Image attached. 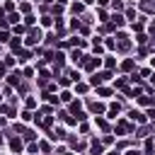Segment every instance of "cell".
Here are the masks:
<instances>
[{"mask_svg": "<svg viewBox=\"0 0 155 155\" xmlns=\"http://www.w3.org/2000/svg\"><path fill=\"white\" fill-rule=\"evenodd\" d=\"M97 126H99L102 131H109V124H107V121H104L102 116H97Z\"/></svg>", "mask_w": 155, "mask_h": 155, "instance_id": "obj_23", "label": "cell"}, {"mask_svg": "<svg viewBox=\"0 0 155 155\" xmlns=\"http://www.w3.org/2000/svg\"><path fill=\"white\" fill-rule=\"evenodd\" d=\"M133 29L140 34V31H143V22H133Z\"/></svg>", "mask_w": 155, "mask_h": 155, "instance_id": "obj_44", "label": "cell"}, {"mask_svg": "<svg viewBox=\"0 0 155 155\" xmlns=\"http://www.w3.org/2000/svg\"><path fill=\"white\" fill-rule=\"evenodd\" d=\"M61 102H73V94L70 92H61Z\"/></svg>", "mask_w": 155, "mask_h": 155, "instance_id": "obj_32", "label": "cell"}, {"mask_svg": "<svg viewBox=\"0 0 155 155\" xmlns=\"http://www.w3.org/2000/svg\"><path fill=\"white\" fill-rule=\"evenodd\" d=\"M107 48H116V41L114 39H107Z\"/></svg>", "mask_w": 155, "mask_h": 155, "instance_id": "obj_47", "label": "cell"}, {"mask_svg": "<svg viewBox=\"0 0 155 155\" xmlns=\"http://www.w3.org/2000/svg\"><path fill=\"white\" fill-rule=\"evenodd\" d=\"M24 31H27L24 24H17V27H15V34H24Z\"/></svg>", "mask_w": 155, "mask_h": 155, "instance_id": "obj_42", "label": "cell"}, {"mask_svg": "<svg viewBox=\"0 0 155 155\" xmlns=\"http://www.w3.org/2000/svg\"><path fill=\"white\" fill-rule=\"evenodd\" d=\"M116 48H119V51H128V48H131V41H128V36H126L124 31L116 34Z\"/></svg>", "mask_w": 155, "mask_h": 155, "instance_id": "obj_1", "label": "cell"}, {"mask_svg": "<svg viewBox=\"0 0 155 155\" xmlns=\"http://www.w3.org/2000/svg\"><path fill=\"white\" fill-rule=\"evenodd\" d=\"M5 41H10V34H7V29H2V31H0V44H5Z\"/></svg>", "mask_w": 155, "mask_h": 155, "instance_id": "obj_36", "label": "cell"}, {"mask_svg": "<svg viewBox=\"0 0 155 155\" xmlns=\"http://www.w3.org/2000/svg\"><path fill=\"white\" fill-rule=\"evenodd\" d=\"M121 70H126V73H128V70H133V61H131V58H126V61L121 63Z\"/></svg>", "mask_w": 155, "mask_h": 155, "instance_id": "obj_18", "label": "cell"}, {"mask_svg": "<svg viewBox=\"0 0 155 155\" xmlns=\"http://www.w3.org/2000/svg\"><path fill=\"white\" fill-rule=\"evenodd\" d=\"M145 116H150V119H155V109H150V111H148Z\"/></svg>", "mask_w": 155, "mask_h": 155, "instance_id": "obj_50", "label": "cell"}, {"mask_svg": "<svg viewBox=\"0 0 155 155\" xmlns=\"http://www.w3.org/2000/svg\"><path fill=\"white\" fill-rule=\"evenodd\" d=\"M2 63H5V68H12V65H15V56H5Z\"/></svg>", "mask_w": 155, "mask_h": 155, "instance_id": "obj_25", "label": "cell"}, {"mask_svg": "<svg viewBox=\"0 0 155 155\" xmlns=\"http://www.w3.org/2000/svg\"><path fill=\"white\" fill-rule=\"evenodd\" d=\"M7 75V68H5V63H0V78H5Z\"/></svg>", "mask_w": 155, "mask_h": 155, "instance_id": "obj_48", "label": "cell"}, {"mask_svg": "<svg viewBox=\"0 0 155 155\" xmlns=\"http://www.w3.org/2000/svg\"><path fill=\"white\" fill-rule=\"evenodd\" d=\"M70 10H73L75 15H80V12L85 10V5H82V2H73V5H70Z\"/></svg>", "mask_w": 155, "mask_h": 155, "instance_id": "obj_17", "label": "cell"}, {"mask_svg": "<svg viewBox=\"0 0 155 155\" xmlns=\"http://www.w3.org/2000/svg\"><path fill=\"white\" fill-rule=\"evenodd\" d=\"M85 2H94V0H85Z\"/></svg>", "mask_w": 155, "mask_h": 155, "instance_id": "obj_59", "label": "cell"}, {"mask_svg": "<svg viewBox=\"0 0 155 155\" xmlns=\"http://www.w3.org/2000/svg\"><path fill=\"white\" fill-rule=\"evenodd\" d=\"M153 29H155V22H153Z\"/></svg>", "mask_w": 155, "mask_h": 155, "instance_id": "obj_61", "label": "cell"}, {"mask_svg": "<svg viewBox=\"0 0 155 155\" xmlns=\"http://www.w3.org/2000/svg\"><path fill=\"white\" fill-rule=\"evenodd\" d=\"M90 153H92V155H102V143H99V140H92V143H90Z\"/></svg>", "mask_w": 155, "mask_h": 155, "instance_id": "obj_12", "label": "cell"}, {"mask_svg": "<svg viewBox=\"0 0 155 155\" xmlns=\"http://www.w3.org/2000/svg\"><path fill=\"white\" fill-rule=\"evenodd\" d=\"M0 126H5V119H2V116H0Z\"/></svg>", "mask_w": 155, "mask_h": 155, "instance_id": "obj_55", "label": "cell"}, {"mask_svg": "<svg viewBox=\"0 0 155 155\" xmlns=\"http://www.w3.org/2000/svg\"><path fill=\"white\" fill-rule=\"evenodd\" d=\"M10 148H12V153H22V150H24V143H22L19 138H12V140H10Z\"/></svg>", "mask_w": 155, "mask_h": 155, "instance_id": "obj_10", "label": "cell"}, {"mask_svg": "<svg viewBox=\"0 0 155 155\" xmlns=\"http://www.w3.org/2000/svg\"><path fill=\"white\" fill-rule=\"evenodd\" d=\"M133 17H136V10L128 7V10H126V19H133Z\"/></svg>", "mask_w": 155, "mask_h": 155, "instance_id": "obj_43", "label": "cell"}, {"mask_svg": "<svg viewBox=\"0 0 155 155\" xmlns=\"http://www.w3.org/2000/svg\"><path fill=\"white\" fill-rule=\"evenodd\" d=\"M104 65L111 70V68H116V58H104Z\"/></svg>", "mask_w": 155, "mask_h": 155, "instance_id": "obj_26", "label": "cell"}, {"mask_svg": "<svg viewBox=\"0 0 155 155\" xmlns=\"http://www.w3.org/2000/svg\"><path fill=\"white\" fill-rule=\"evenodd\" d=\"M153 150H155V140H145V153L150 155Z\"/></svg>", "mask_w": 155, "mask_h": 155, "instance_id": "obj_28", "label": "cell"}, {"mask_svg": "<svg viewBox=\"0 0 155 155\" xmlns=\"http://www.w3.org/2000/svg\"><path fill=\"white\" fill-rule=\"evenodd\" d=\"M116 87H119V90H124V92H128V85H126V80H124V78H121V80H116Z\"/></svg>", "mask_w": 155, "mask_h": 155, "instance_id": "obj_27", "label": "cell"}, {"mask_svg": "<svg viewBox=\"0 0 155 155\" xmlns=\"http://www.w3.org/2000/svg\"><path fill=\"white\" fill-rule=\"evenodd\" d=\"M27 58H31V51L29 48H22L19 51V61H27Z\"/></svg>", "mask_w": 155, "mask_h": 155, "instance_id": "obj_20", "label": "cell"}, {"mask_svg": "<svg viewBox=\"0 0 155 155\" xmlns=\"http://www.w3.org/2000/svg\"><path fill=\"white\" fill-rule=\"evenodd\" d=\"M10 46H12V53H19V51H22V41H19V39H12Z\"/></svg>", "mask_w": 155, "mask_h": 155, "instance_id": "obj_14", "label": "cell"}, {"mask_svg": "<svg viewBox=\"0 0 155 155\" xmlns=\"http://www.w3.org/2000/svg\"><path fill=\"white\" fill-rule=\"evenodd\" d=\"M70 58H73V63H78V65H82V63H85V56H82V53H80L78 48H75V51L70 53Z\"/></svg>", "mask_w": 155, "mask_h": 155, "instance_id": "obj_11", "label": "cell"}, {"mask_svg": "<svg viewBox=\"0 0 155 155\" xmlns=\"http://www.w3.org/2000/svg\"><path fill=\"white\" fill-rule=\"evenodd\" d=\"M51 124H53V116H51V114L41 116V121H39V126H44V128H51Z\"/></svg>", "mask_w": 155, "mask_h": 155, "instance_id": "obj_13", "label": "cell"}, {"mask_svg": "<svg viewBox=\"0 0 155 155\" xmlns=\"http://www.w3.org/2000/svg\"><path fill=\"white\" fill-rule=\"evenodd\" d=\"M24 102H27V109H34V107H36V99H34V97H27Z\"/></svg>", "mask_w": 155, "mask_h": 155, "instance_id": "obj_33", "label": "cell"}, {"mask_svg": "<svg viewBox=\"0 0 155 155\" xmlns=\"http://www.w3.org/2000/svg\"><path fill=\"white\" fill-rule=\"evenodd\" d=\"M75 90H78L80 94H85V92H87V85H85V82H78V87H75Z\"/></svg>", "mask_w": 155, "mask_h": 155, "instance_id": "obj_39", "label": "cell"}, {"mask_svg": "<svg viewBox=\"0 0 155 155\" xmlns=\"http://www.w3.org/2000/svg\"><path fill=\"white\" fill-rule=\"evenodd\" d=\"M109 78H111V73H109V70H104V73H94V75L90 78V85H94V87H99V85H102L104 80H109Z\"/></svg>", "mask_w": 155, "mask_h": 155, "instance_id": "obj_2", "label": "cell"}, {"mask_svg": "<svg viewBox=\"0 0 155 155\" xmlns=\"http://www.w3.org/2000/svg\"><path fill=\"white\" fill-rule=\"evenodd\" d=\"M39 150H44V153H48V150H51V145H48L46 140H41V143H39Z\"/></svg>", "mask_w": 155, "mask_h": 155, "instance_id": "obj_40", "label": "cell"}, {"mask_svg": "<svg viewBox=\"0 0 155 155\" xmlns=\"http://www.w3.org/2000/svg\"><path fill=\"white\" fill-rule=\"evenodd\" d=\"M7 24H10V22H7V17H5V19H0V29H7Z\"/></svg>", "mask_w": 155, "mask_h": 155, "instance_id": "obj_49", "label": "cell"}, {"mask_svg": "<svg viewBox=\"0 0 155 155\" xmlns=\"http://www.w3.org/2000/svg\"><path fill=\"white\" fill-rule=\"evenodd\" d=\"M31 119H34V114H31L29 109H27V111H22V121H31Z\"/></svg>", "mask_w": 155, "mask_h": 155, "instance_id": "obj_35", "label": "cell"}, {"mask_svg": "<svg viewBox=\"0 0 155 155\" xmlns=\"http://www.w3.org/2000/svg\"><path fill=\"white\" fill-rule=\"evenodd\" d=\"M53 19H56V17H44V19H41V24H44V27H48V24H53Z\"/></svg>", "mask_w": 155, "mask_h": 155, "instance_id": "obj_41", "label": "cell"}, {"mask_svg": "<svg viewBox=\"0 0 155 155\" xmlns=\"http://www.w3.org/2000/svg\"><path fill=\"white\" fill-rule=\"evenodd\" d=\"M138 7H140L143 12H148V15H155V0H140Z\"/></svg>", "mask_w": 155, "mask_h": 155, "instance_id": "obj_5", "label": "cell"}, {"mask_svg": "<svg viewBox=\"0 0 155 155\" xmlns=\"http://www.w3.org/2000/svg\"><path fill=\"white\" fill-rule=\"evenodd\" d=\"M0 114H7V116H15V109L10 104H0Z\"/></svg>", "mask_w": 155, "mask_h": 155, "instance_id": "obj_16", "label": "cell"}, {"mask_svg": "<svg viewBox=\"0 0 155 155\" xmlns=\"http://www.w3.org/2000/svg\"><path fill=\"white\" fill-rule=\"evenodd\" d=\"M0 19H5V10L2 7H0Z\"/></svg>", "mask_w": 155, "mask_h": 155, "instance_id": "obj_52", "label": "cell"}, {"mask_svg": "<svg viewBox=\"0 0 155 155\" xmlns=\"http://www.w3.org/2000/svg\"><path fill=\"white\" fill-rule=\"evenodd\" d=\"M97 94H99V97H109V94H111V90H107V87H102V85H99V87H97Z\"/></svg>", "mask_w": 155, "mask_h": 155, "instance_id": "obj_22", "label": "cell"}, {"mask_svg": "<svg viewBox=\"0 0 155 155\" xmlns=\"http://www.w3.org/2000/svg\"><path fill=\"white\" fill-rule=\"evenodd\" d=\"M111 7L119 12V10H124V2H121V0H111Z\"/></svg>", "mask_w": 155, "mask_h": 155, "instance_id": "obj_30", "label": "cell"}, {"mask_svg": "<svg viewBox=\"0 0 155 155\" xmlns=\"http://www.w3.org/2000/svg\"><path fill=\"white\" fill-rule=\"evenodd\" d=\"M24 27H34V17H31V15L24 17Z\"/></svg>", "mask_w": 155, "mask_h": 155, "instance_id": "obj_38", "label": "cell"}, {"mask_svg": "<svg viewBox=\"0 0 155 155\" xmlns=\"http://www.w3.org/2000/svg\"><path fill=\"white\" fill-rule=\"evenodd\" d=\"M7 22H10V24H17V22H19V15H17V12H10Z\"/></svg>", "mask_w": 155, "mask_h": 155, "instance_id": "obj_24", "label": "cell"}, {"mask_svg": "<svg viewBox=\"0 0 155 155\" xmlns=\"http://www.w3.org/2000/svg\"><path fill=\"white\" fill-rule=\"evenodd\" d=\"M53 61H56V65L61 68V65H63V61H65V56H63V53H53Z\"/></svg>", "mask_w": 155, "mask_h": 155, "instance_id": "obj_21", "label": "cell"}, {"mask_svg": "<svg viewBox=\"0 0 155 155\" xmlns=\"http://www.w3.org/2000/svg\"><path fill=\"white\" fill-rule=\"evenodd\" d=\"M153 68H155V58H153Z\"/></svg>", "mask_w": 155, "mask_h": 155, "instance_id": "obj_58", "label": "cell"}, {"mask_svg": "<svg viewBox=\"0 0 155 155\" xmlns=\"http://www.w3.org/2000/svg\"><path fill=\"white\" fill-rule=\"evenodd\" d=\"M63 155H73V153H63Z\"/></svg>", "mask_w": 155, "mask_h": 155, "instance_id": "obj_60", "label": "cell"}, {"mask_svg": "<svg viewBox=\"0 0 155 155\" xmlns=\"http://www.w3.org/2000/svg\"><path fill=\"white\" fill-rule=\"evenodd\" d=\"M126 155H140V153H138V150H128Z\"/></svg>", "mask_w": 155, "mask_h": 155, "instance_id": "obj_51", "label": "cell"}, {"mask_svg": "<svg viewBox=\"0 0 155 155\" xmlns=\"http://www.w3.org/2000/svg\"><path fill=\"white\" fill-rule=\"evenodd\" d=\"M87 107H90V111H92V114H102V111H104V104H102V102H94V99H92Z\"/></svg>", "mask_w": 155, "mask_h": 155, "instance_id": "obj_8", "label": "cell"}, {"mask_svg": "<svg viewBox=\"0 0 155 155\" xmlns=\"http://www.w3.org/2000/svg\"><path fill=\"white\" fill-rule=\"evenodd\" d=\"M44 2H46V5H48V2H51V0H44Z\"/></svg>", "mask_w": 155, "mask_h": 155, "instance_id": "obj_57", "label": "cell"}, {"mask_svg": "<svg viewBox=\"0 0 155 155\" xmlns=\"http://www.w3.org/2000/svg\"><path fill=\"white\" fill-rule=\"evenodd\" d=\"M19 10H22L24 15H29V10H31V5H29V2H19Z\"/></svg>", "mask_w": 155, "mask_h": 155, "instance_id": "obj_29", "label": "cell"}, {"mask_svg": "<svg viewBox=\"0 0 155 155\" xmlns=\"http://www.w3.org/2000/svg\"><path fill=\"white\" fill-rule=\"evenodd\" d=\"M128 116H131V121H136V124H145V119H148L145 114H140V111H136V109H133Z\"/></svg>", "mask_w": 155, "mask_h": 155, "instance_id": "obj_9", "label": "cell"}, {"mask_svg": "<svg viewBox=\"0 0 155 155\" xmlns=\"http://www.w3.org/2000/svg\"><path fill=\"white\" fill-rule=\"evenodd\" d=\"M0 143H2V136H0Z\"/></svg>", "mask_w": 155, "mask_h": 155, "instance_id": "obj_62", "label": "cell"}, {"mask_svg": "<svg viewBox=\"0 0 155 155\" xmlns=\"http://www.w3.org/2000/svg\"><path fill=\"white\" fill-rule=\"evenodd\" d=\"M131 131H133V126H131L128 121H119V124H116V133H119V136H126V133H131Z\"/></svg>", "mask_w": 155, "mask_h": 155, "instance_id": "obj_6", "label": "cell"}, {"mask_svg": "<svg viewBox=\"0 0 155 155\" xmlns=\"http://www.w3.org/2000/svg\"><path fill=\"white\" fill-rule=\"evenodd\" d=\"M7 80H10V85H19V73H15V75H10Z\"/></svg>", "mask_w": 155, "mask_h": 155, "instance_id": "obj_31", "label": "cell"}, {"mask_svg": "<svg viewBox=\"0 0 155 155\" xmlns=\"http://www.w3.org/2000/svg\"><path fill=\"white\" fill-rule=\"evenodd\" d=\"M80 111V102H70V114H78Z\"/></svg>", "mask_w": 155, "mask_h": 155, "instance_id": "obj_34", "label": "cell"}, {"mask_svg": "<svg viewBox=\"0 0 155 155\" xmlns=\"http://www.w3.org/2000/svg\"><path fill=\"white\" fill-rule=\"evenodd\" d=\"M150 82H153V85H155V73H150Z\"/></svg>", "mask_w": 155, "mask_h": 155, "instance_id": "obj_53", "label": "cell"}, {"mask_svg": "<svg viewBox=\"0 0 155 155\" xmlns=\"http://www.w3.org/2000/svg\"><path fill=\"white\" fill-rule=\"evenodd\" d=\"M124 22H126V17H121L119 12H114V15H111V22H109V24H111L114 29H119V27H124Z\"/></svg>", "mask_w": 155, "mask_h": 155, "instance_id": "obj_7", "label": "cell"}, {"mask_svg": "<svg viewBox=\"0 0 155 155\" xmlns=\"http://www.w3.org/2000/svg\"><path fill=\"white\" fill-rule=\"evenodd\" d=\"M109 155H119V153H116V150H111V153H109Z\"/></svg>", "mask_w": 155, "mask_h": 155, "instance_id": "obj_56", "label": "cell"}, {"mask_svg": "<svg viewBox=\"0 0 155 155\" xmlns=\"http://www.w3.org/2000/svg\"><path fill=\"white\" fill-rule=\"evenodd\" d=\"M136 41H138V44H145V41H148V36H145V34H138V36H136Z\"/></svg>", "mask_w": 155, "mask_h": 155, "instance_id": "obj_45", "label": "cell"}, {"mask_svg": "<svg viewBox=\"0 0 155 155\" xmlns=\"http://www.w3.org/2000/svg\"><path fill=\"white\" fill-rule=\"evenodd\" d=\"M51 12H53L56 17H61V12H63V5H61V2H56V5L51 7Z\"/></svg>", "mask_w": 155, "mask_h": 155, "instance_id": "obj_19", "label": "cell"}, {"mask_svg": "<svg viewBox=\"0 0 155 155\" xmlns=\"http://www.w3.org/2000/svg\"><path fill=\"white\" fill-rule=\"evenodd\" d=\"M99 63H102V58H92V56H85V63H82V65H85V70H90V73H92V70H94Z\"/></svg>", "mask_w": 155, "mask_h": 155, "instance_id": "obj_4", "label": "cell"}, {"mask_svg": "<svg viewBox=\"0 0 155 155\" xmlns=\"http://www.w3.org/2000/svg\"><path fill=\"white\" fill-rule=\"evenodd\" d=\"M2 10H5V12H12V10H15V2H12V0H7V2H5V7H2Z\"/></svg>", "mask_w": 155, "mask_h": 155, "instance_id": "obj_37", "label": "cell"}, {"mask_svg": "<svg viewBox=\"0 0 155 155\" xmlns=\"http://www.w3.org/2000/svg\"><path fill=\"white\" fill-rule=\"evenodd\" d=\"M41 39H44L41 29H34V27H31V29H29V36H27V44H39Z\"/></svg>", "mask_w": 155, "mask_h": 155, "instance_id": "obj_3", "label": "cell"}, {"mask_svg": "<svg viewBox=\"0 0 155 155\" xmlns=\"http://www.w3.org/2000/svg\"><path fill=\"white\" fill-rule=\"evenodd\" d=\"M97 17H99L102 22H107V12H104V10H99V12H97Z\"/></svg>", "mask_w": 155, "mask_h": 155, "instance_id": "obj_46", "label": "cell"}, {"mask_svg": "<svg viewBox=\"0 0 155 155\" xmlns=\"http://www.w3.org/2000/svg\"><path fill=\"white\" fill-rule=\"evenodd\" d=\"M119 111H121V104H119V102H114V104H109V116H116Z\"/></svg>", "mask_w": 155, "mask_h": 155, "instance_id": "obj_15", "label": "cell"}, {"mask_svg": "<svg viewBox=\"0 0 155 155\" xmlns=\"http://www.w3.org/2000/svg\"><path fill=\"white\" fill-rule=\"evenodd\" d=\"M153 48H155V29H153Z\"/></svg>", "mask_w": 155, "mask_h": 155, "instance_id": "obj_54", "label": "cell"}]
</instances>
